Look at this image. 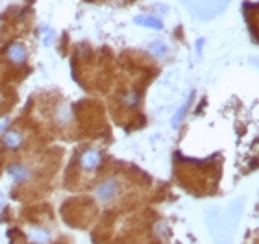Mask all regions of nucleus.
I'll return each instance as SVG.
<instances>
[{
	"instance_id": "obj_11",
	"label": "nucleus",
	"mask_w": 259,
	"mask_h": 244,
	"mask_svg": "<svg viewBox=\"0 0 259 244\" xmlns=\"http://www.w3.org/2000/svg\"><path fill=\"white\" fill-rule=\"evenodd\" d=\"M2 205H4V196L0 195V209H2Z\"/></svg>"
},
{
	"instance_id": "obj_4",
	"label": "nucleus",
	"mask_w": 259,
	"mask_h": 244,
	"mask_svg": "<svg viewBox=\"0 0 259 244\" xmlns=\"http://www.w3.org/2000/svg\"><path fill=\"white\" fill-rule=\"evenodd\" d=\"M4 143H6L7 148L17 150V148L22 145V135L19 132H7L6 135H4Z\"/></svg>"
},
{
	"instance_id": "obj_9",
	"label": "nucleus",
	"mask_w": 259,
	"mask_h": 244,
	"mask_svg": "<svg viewBox=\"0 0 259 244\" xmlns=\"http://www.w3.org/2000/svg\"><path fill=\"white\" fill-rule=\"evenodd\" d=\"M150 52L155 54V56H165L167 49H165V45H163V43H152V45H150Z\"/></svg>"
},
{
	"instance_id": "obj_12",
	"label": "nucleus",
	"mask_w": 259,
	"mask_h": 244,
	"mask_svg": "<svg viewBox=\"0 0 259 244\" xmlns=\"http://www.w3.org/2000/svg\"><path fill=\"white\" fill-rule=\"evenodd\" d=\"M0 102H2V95H0Z\"/></svg>"
},
{
	"instance_id": "obj_10",
	"label": "nucleus",
	"mask_w": 259,
	"mask_h": 244,
	"mask_svg": "<svg viewBox=\"0 0 259 244\" xmlns=\"http://www.w3.org/2000/svg\"><path fill=\"white\" fill-rule=\"evenodd\" d=\"M6 124H7V120H6V119L0 120V130H4V126H6Z\"/></svg>"
},
{
	"instance_id": "obj_8",
	"label": "nucleus",
	"mask_w": 259,
	"mask_h": 244,
	"mask_svg": "<svg viewBox=\"0 0 259 244\" xmlns=\"http://www.w3.org/2000/svg\"><path fill=\"white\" fill-rule=\"evenodd\" d=\"M39 35H41V41L45 47H49L50 43H52V39H54V32H52L50 28H47V26H43Z\"/></svg>"
},
{
	"instance_id": "obj_6",
	"label": "nucleus",
	"mask_w": 259,
	"mask_h": 244,
	"mask_svg": "<svg viewBox=\"0 0 259 244\" xmlns=\"http://www.w3.org/2000/svg\"><path fill=\"white\" fill-rule=\"evenodd\" d=\"M9 174L13 176L15 182H24L30 176V170L24 165H11L9 167Z\"/></svg>"
},
{
	"instance_id": "obj_1",
	"label": "nucleus",
	"mask_w": 259,
	"mask_h": 244,
	"mask_svg": "<svg viewBox=\"0 0 259 244\" xmlns=\"http://www.w3.org/2000/svg\"><path fill=\"white\" fill-rule=\"evenodd\" d=\"M98 202L102 203H109L111 200H115V196L119 195V183L115 180H105L104 183H100L95 191Z\"/></svg>"
},
{
	"instance_id": "obj_7",
	"label": "nucleus",
	"mask_w": 259,
	"mask_h": 244,
	"mask_svg": "<svg viewBox=\"0 0 259 244\" xmlns=\"http://www.w3.org/2000/svg\"><path fill=\"white\" fill-rule=\"evenodd\" d=\"M189 104H191V98L187 100V102H185V104L182 105V107H180V109H178V111H176L174 117H172V126H174V128H176L178 124H180V120H182V117L185 115V111L189 109Z\"/></svg>"
},
{
	"instance_id": "obj_2",
	"label": "nucleus",
	"mask_w": 259,
	"mask_h": 244,
	"mask_svg": "<svg viewBox=\"0 0 259 244\" xmlns=\"http://www.w3.org/2000/svg\"><path fill=\"white\" fill-rule=\"evenodd\" d=\"M100 163H102V155L97 150H87L80 155V167L84 170H95L100 167Z\"/></svg>"
},
{
	"instance_id": "obj_5",
	"label": "nucleus",
	"mask_w": 259,
	"mask_h": 244,
	"mask_svg": "<svg viewBox=\"0 0 259 244\" xmlns=\"http://www.w3.org/2000/svg\"><path fill=\"white\" fill-rule=\"evenodd\" d=\"M135 24H141V26H148V28H155V30H161L163 28V22L155 17H135Z\"/></svg>"
},
{
	"instance_id": "obj_3",
	"label": "nucleus",
	"mask_w": 259,
	"mask_h": 244,
	"mask_svg": "<svg viewBox=\"0 0 259 244\" xmlns=\"http://www.w3.org/2000/svg\"><path fill=\"white\" fill-rule=\"evenodd\" d=\"M7 57L13 63H17V65L26 61V49H24V45H21V43H11V45L7 47Z\"/></svg>"
}]
</instances>
